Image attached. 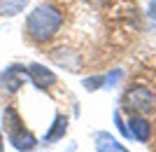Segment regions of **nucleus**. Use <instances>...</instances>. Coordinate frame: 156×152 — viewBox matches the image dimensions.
Listing matches in <instances>:
<instances>
[{
	"label": "nucleus",
	"instance_id": "f257e3e1",
	"mask_svg": "<svg viewBox=\"0 0 156 152\" xmlns=\"http://www.w3.org/2000/svg\"><path fill=\"white\" fill-rule=\"evenodd\" d=\"M61 24H63V19H61V12L54 5H40L26 19V35L33 42H44V40H51L56 35Z\"/></svg>",
	"mask_w": 156,
	"mask_h": 152
},
{
	"label": "nucleus",
	"instance_id": "f03ea898",
	"mask_svg": "<svg viewBox=\"0 0 156 152\" xmlns=\"http://www.w3.org/2000/svg\"><path fill=\"white\" fill-rule=\"evenodd\" d=\"M126 106L130 110H140V113H151L154 108V96L144 89H133V91L126 96Z\"/></svg>",
	"mask_w": 156,
	"mask_h": 152
},
{
	"label": "nucleus",
	"instance_id": "7ed1b4c3",
	"mask_svg": "<svg viewBox=\"0 0 156 152\" xmlns=\"http://www.w3.org/2000/svg\"><path fill=\"white\" fill-rule=\"evenodd\" d=\"M21 82H23V73H21V68H7L5 75H2V87L5 89H9V91H16L21 87Z\"/></svg>",
	"mask_w": 156,
	"mask_h": 152
},
{
	"label": "nucleus",
	"instance_id": "20e7f679",
	"mask_svg": "<svg viewBox=\"0 0 156 152\" xmlns=\"http://www.w3.org/2000/svg\"><path fill=\"white\" fill-rule=\"evenodd\" d=\"M28 70H30V73H28L30 80L35 82V87H40V89H44L47 84H51V82H54V75L49 73L47 68H42V66H30Z\"/></svg>",
	"mask_w": 156,
	"mask_h": 152
},
{
	"label": "nucleus",
	"instance_id": "39448f33",
	"mask_svg": "<svg viewBox=\"0 0 156 152\" xmlns=\"http://www.w3.org/2000/svg\"><path fill=\"white\" fill-rule=\"evenodd\" d=\"M26 5H28V0H0V17H14Z\"/></svg>",
	"mask_w": 156,
	"mask_h": 152
}]
</instances>
